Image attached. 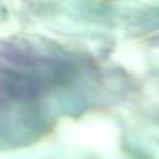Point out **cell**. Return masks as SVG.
Wrapping results in <instances>:
<instances>
[{
	"mask_svg": "<svg viewBox=\"0 0 159 159\" xmlns=\"http://www.w3.org/2000/svg\"><path fill=\"white\" fill-rule=\"evenodd\" d=\"M67 77L60 62L7 50L0 53V108L41 96L46 89Z\"/></svg>",
	"mask_w": 159,
	"mask_h": 159,
	"instance_id": "cell-1",
	"label": "cell"
}]
</instances>
